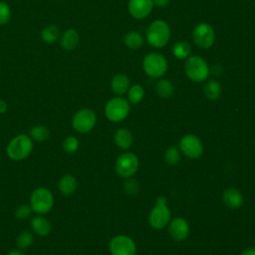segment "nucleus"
I'll list each match as a JSON object with an SVG mask.
<instances>
[{
	"instance_id": "36",
	"label": "nucleus",
	"mask_w": 255,
	"mask_h": 255,
	"mask_svg": "<svg viewBox=\"0 0 255 255\" xmlns=\"http://www.w3.org/2000/svg\"><path fill=\"white\" fill-rule=\"evenodd\" d=\"M7 111V104L5 101L0 100V114H4Z\"/></svg>"
},
{
	"instance_id": "6",
	"label": "nucleus",
	"mask_w": 255,
	"mask_h": 255,
	"mask_svg": "<svg viewBox=\"0 0 255 255\" xmlns=\"http://www.w3.org/2000/svg\"><path fill=\"white\" fill-rule=\"evenodd\" d=\"M54 204L52 192L45 187L36 188L30 196V206L38 214L48 213Z\"/></svg>"
},
{
	"instance_id": "5",
	"label": "nucleus",
	"mask_w": 255,
	"mask_h": 255,
	"mask_svg": "<svg viewBox=\"0 0 255 255\" xmlns=\"http://www.w3.org/2000/svg\"><path fill=\"white\" fill-rule=\"evenodd\" d=\"M129 102L122 97L111 99L105 107V115L107 119L113 123L124 121L129 114Z\"/></svg>"
},
{
	"instance_id": "22",
	"label": "nucleus",
	"mask_w": 255,
	"mask_h": 255,
	"mask_svg": "<svg viewBox=\"0 0 255 255\" xmlns=\"http://www.w3.org/2000/svg\"><path fill=\"white\" fill-rule=\"evenodd\" d=\"M124 42L129 49L136 50L143 45V38L139 33L135 31H129L125 35Z\"/></svg>"
},
{
	"instance_id": "30",
	"label": "nucleus",
	"mask_w": 255,
	"mask_h": 255,
	"mask_svg": "<svg viewBox=\"0 0 255 255\" xmlns=\"http://www.w3.org/2000/svg\"><path fill=\"white\" fill-rule=\"evenodd\" d=\"M33 242V236L29 231H23L17 237V245L19 248H27Z\"/></svg>"
},
{
	"instance_id": "21",
	"label": "nucleus",
	"mask_w": 255,
	"mask_h": 255,
	"mask_svg": "<svg viewBox=\"0 0 255 255\" xmlns=\"http://www.w3.org/2000/svg\"><path fill=\"white\" fill-rule=\"evenodd\" d=\"M203 92L207 99L211 101H216L221 96V86L216 80H209L204 85Z\"/></svg>"
},
{
	"instance_id": "28",
	"label": "nucleus",
	"mask_w": 255,
	"mask_h": 255,
	"mask_svg": "<svg viewBox=\"0 0 255 255\" xmlns=\"http://www.w3.org/2000/svg\"><path fill=\"white\" fill-rule=\"evenodd\" d=\"M49 135V129L44 126H36L30 129V136L36 141H45Z\"/></svg>"
},
{
	"instance_id": "23",
	"label": "nucleus",
	"mask_w": 255,
	"mask_h": 255,
	"mask_svg": "<svg viewBox=\"0 0 255 255\" xmlns=\"http://www.w3.org/2000/svg\"><path fill=\"white\" fill-rule=\"evenodd\" d=\"M157 95L161 99H168L173 95V86L167 79H161L156 83L155 87Z\"/></svg>"
},
{
	"instance_id": "13",
	"label": "nucleus",
	"mask_w": 255,
	"mask_h": 255,
	"mask_svg": "<svg viewBox=\"0 0 255 255\" xmlns=\"http://www.w3.org/2000/svg\"><path fill=\"white\" fill-rule=\"evenodd\" d=\"M169 236L177 242L183 241L189 234V224L183 217H174L167 224Z\"/></svg>"
},
{
	"instance_id": "33",
	"label": "nucleus",
	"mask_w": 255,
	"mask_h": 255,
	"mask_svg": "<svg viewBox=\"0 0 255 255\" xmlns=\"http://www.w3.org/2000/svg\"><path fill=\"white\" fill-rule=\"evenodd\" d=\"M32 211L31 206L28 205H21L15 210V216L19 219H26L27 217L30 216Z\"/></svg>"
},
{
	"instance_id": "8",
	"label": "nucleus",
	"mask_w": 255,
	"mask_h": 255,
	"mask_svg": "<svg viewBox=\"0 0 255 255\" xmlns=\"http://www.w3.org/2000/svg\"><path fill=\"white\" fill-rule=\"evenodd\" d=\"M139 160L133 152H124L119 155L115 163L116 172L123 178L131 177L138 169Z\"/></svg>"
},
{
	"instance_id": "37",
	"label": "nucleus",
	"mask_w": 255,
	"mask_h": 255,
	"mask_svg": "<svg viewBox=\"0 0 255 255\" xmlns=\"http://www.w3.org/2000/svg\"><path fill=\"white\" fill-rule=\"evenodd\" d=\"M7 255H23V254L21 252H19V251H11Z\"/></svg>"
},
{
	"instance_id": "16",
	"label": "nucleus",
	"mask_w": 255,
	"mask_h": 255,
	"mask_svg": "<svg viewBox=\"0 0 255 255\" xmlns=\"http://www.w3.org/2000/svg\"><path fill=\"white\" fill-rule=\"evenodd\" d=\"M114 140L116 145L121 149H128L131 146L133 137L129 129L126 128H121L115 132Z\"/></svg>"
},
{
	"instance_id": "11",
	"label": "nucleus",
	"mask_w": 255,
	"mask_h": 255,
	"mask_svg": "<svg viewBox=\"0 0 255 255\" xmlns=\"http://www.w3.org/2000/svg\"><path fill=\"white\" fill-rule=\"evenodd\" d=\"M97 122V117L94 111L90 109H82L78 111L72 120V126L80 133L91 131Z\"/></svg>"
},
{
	"instance_id": "31",
	"label": "nucleus",
	"mask_w": 255,
	"mask_h": 255,
	"mask_svg": "<svg viewBox=\"0 0 255 255\" xmlns=\"http://www.w3.org/2000/svg\"><path fill=\"white\" fill-rule=\"evenodd\" d=\"M124 188L128 194L136 195L139 191V184L135 179L128 177L124 183Z\"/></svg>"
},
{
	"instance_id": "24",
	"label": "nucleus",
	"mask_w": 255,
	"mask_h": 255,
	"mask_svg": "<svg viewBox=\"0 0 255 255\" xmlns=\"http://www.w3.org/2000/svg\"><path fill=\"white\" fill-rule=\"evenodd\" d=\"M144 96V90L139 85H133L128 88V99L129 104L135 105L138 104Z\"/></svg>"
},
{
	"instance_id": "20",
	"label": "nucleus",
	"mask_w": 255,
	"mask_h": 255,
	"mask_svg": "<svg viewBox=\"0 0 255 255\" xmlns=\"http://www.w3.org/2000/svg\"><path fill=\"white\" fill-rule=\"evenodd\" d=\"M76 188H77V180L73 175L67 174L61 177L59 181V189L62 194L70 195L76 190Z\"/></svg>"
},
{
	"instance_id": "35",
	"label": "nucleus",
	"mask_w": 255,
	"mask_h": 255,
	"mask_svg": "<svg viewBox=\"0 0 255 255\" xmlns=\"http://www.w3.org/2000/svg\"><path fill=\"white\" fill-rule=\"evenodd\" d=\"M240 255H255V246L252 247H248L246 249H244Z\"/></svg>"
},
{
	"instance_id": "10",
	"label": "nucleus",
	"mask_w": 255,
	"mask_h": 255,
	"mask_svg": "<svg viewBox=\"0 0 255 255\" xmlns=\"http://www.w3.org/2000/svg\"><path fill=\"white\" fill-rule=\"evenodd\" d=\"M109 250L112 255H135L136 245L129 236L119 234L110 240Z\"/></svg>"
},
{
	"instance_id": "3",
	"label": "nucleus",
	"mask_w": 255,
	"mask_h": 255,
	"mask_svg": "<svg viewBox=\"0 0 255 255\" xmlns=\"http://www.w3.org/2000/svg\"><path fill=\"white\" fill-rule=\"evenodd\" d=\"M33 149V142L27 134H18L14 136L7 145L6 152L8 157L13 160H21L27 157Z\"/></svg>"
},
{
	"instance_id": "19",
	"label": "nucleus",
	"mask_w": 255,
	"mask_h": 255,
	"mask_svg": "<svg viewBox=\"0 0 255 255\" xmlns=\"http://www.w3.org/2000/svg\"><path fill=\"white\" fill-rule=\"evenodd\" d=\"M31 226L34 232L40 236H46L51 231L50 222L45 217H42V216L34 217L31 220Z\"/></svg>"
},
{
	"instance_id": "27",
	"label": "nucleus",
	"mask_w": 255,
	"mask_h": 255,
	"mask_svg": "<svg viewBox=\"0 0 255 255\" xmlns=\"http://www.w3.org/2000/svg\"><path fill=\"white\" fill-rule=\"evenodd\" d=\"M190 45L187 42H177L172 49V53L177 59H186L190 54Z\"/></svg>"
},
{
	"instance_id": "29",
	"label": "nucleus",
	"mask_w": 255,
	"mask_h": 255,
	"mask_svg": "<svg viewBox=\"0 0 255 255\" xmlns=\"http://www.w3.org/2000/svg\"><path fill=\"white\" fill-rule=\"evenodd\" d=\"M78 147H79V140L74 135H70L66 137L63 141V148L69 153L75 152L78 149Z\"/></svg>"
},
{
	"instance_id": "4",
	"label": "nucleus",
	"mask_w": 255,
	"mask_h": 255,
	"mask_svg": "<svg viewBox=\"0 0 255 255\" xmlns=\"http://www.w3.org/2000/svg\"><path fill=\"white\" fill-rule=\"evenodd\" d=\"M184 71L186 76L193 82L201 83L209 76V67L205 60L199 56H190L187 58Z\"/></svg>"
},
{
	"instance_id": "32",
	"label": "nucleus",
	"mask_w": 255,
	"mask_h": 255,
	"mask_svg": "<svg viewBox=\"0 0 255 255\" xmlns=\"http://www.w3.org/2000/svg\"><path fill=\"white\" fill-rule=\"evenodd\" d=\"M11 18V10L8 4L0 1V25H5Z\"/></svg>"
},
{
	"instance_id": "2",
	"label": "nucleus",
	"mask_w": 255,
	"mask_h": 255,
	"mask_svg": "<svg viewBox=\"0 0 255 255\" xmlns=\"http://www.w3.org/2000/svg\"><path fill=\"white\" fill-rule=\"evenodd\" d=\"M170 38V29L168 24L163 20L153 21L146 31V40L154 48L165 46Z\"/></svg>"
},
{
	"instance_id": "9",
	"label": "nucleus",
	"mask_w": 255,
	"mask_h": 255,
	"mask_svg": "<svg viewBox=\"0 0 255 255\" xmlns=\"http://www.w3.org/2000/svg\"><path fill=\"white\" fill-rule=\"evenodd\" d=\"M179 150L186 157L191 159L199 158L204 150L201 139L195 134H185L179 140Z\"/></svg>"
},
{
	"instance_id": "34",
	"label": "nucleus",
	"mask_w": 255,
	"mask_h": 255,
	"mask_svg": "<svg viewBox=\"0 0 255 255\" xmlns=\"http://www.w3.org/2000/svg\"><path fill=\"white\" fill-rule=\"evenodd\" d=\"M170 0H152L153 2V5H155L156 7H159V8H162V7H165L168 5Z\"/></svg>"
},
{
	"instance_id": "25",
	"label": "nucleus",
	"mask_w": 255,
	"mask_h": 255,
	"mask_svg": "<svg viewBox=\"0 0 255 255\" xmlns=\"http://www.w3.org/2000/svg\"><path fill=\"white\" fill-rule=\"evenodd\" d=\"M59 35H60V30L55 25L47 26L46 28L43 29V31L41 33V37H42L43 41L46 43H49V44L54 43L58 39Z\"/></svg>"
},
{
	"instance_id": "18",
	"label": "nucleus",
	"mask_w": 255,
	"mask_h": 255,
	"mask_svg": "<svg viewBox=\"0 0 255 255\" xmlns=\"http://www.w3.org/2000/svg\"><path fill=\"white\" fill-rule=\"evenodd\" d=\"M80 40V36L75 29H68L61 37L60 43L65 50H74Z\"/></svg>"
},
{
	"instance_id": "17",
	"label": "nucleus",
	"mask_w": 255,
	"mask_h": 255,
	"mask_svg": "<svg viewBox=\"0 0 255 255\" xmlns=\"http://www.w3.org/2000/svg\"><path fill=\"white\" fill-rule=\"evenodd\" d=\"M111 88L114 94L118 96L124 95L129 88V79L124 74H118L112 79Z\"/></svg>"
},
{
	"instance_id": "14",
	"label": "nucleus",
	"mask_w": 255,
	"mask_h": 255,
	"mask_svg": "<svg viewBox=\"0 0 255 255\" xmlns=\"http://www.w3.org/2000/svg\"><path fill=\"white\" fill-rule=\"evenodd\" d=\"M153 6L152 0H129L128 8L134 19H144L150 14Z\"/></svg>"
},
{
	"instance_id": "12",
	"label": "nucleus",
	"mask_w": 255,
	"mask_h": 255,
	"mask_svg": "<svg viewBox=\"0 0 255 255\" xmlns=\"http://www.w3.org/2000/svg\"><path fill=\"white\" fill-rule=\"evenodd\" d=\"M192 39L197 47L208 49L213 45L215 40L214 30L207 23H199L193 29Z\"/></svg>"
},
{
	"instance_id": "7",
	"label": "nucleus",
	"mask_w": 255,
	"mask_h": 255,
	"mask_svg": "<svg viewBox=\"0 0 255 255\" xmlns=\"http://www.w3.org/2000/svg\"><path fill=\"white\" fill-rule=\"evenodd\" d=\"M142 68L147 76L151 78H160L166 73L167 62L162 55L158 53H149L143 58Z\"/></svg>"
},
{
	"instance_id": "1",
	"label": "nucleus",
	"mask_w": 255,
	"mask_h": 255,
	"mask_svg": "<svg viewBox=\"0 0 255 255\" xmlns=\"http://www.w3.org/2000/svg\"><path fill=\"white\" fill-rule=\"evenodd\" d=\"M171 213L166 204V198L163 195L157 196L156 203L148 214L149 225L156 230H160L169 223Z\"/></svg>"
},
{
	"instance_id": "26",
	"label": "nucleus",
	"mask_w": 255,
	"mask_h": 255,
	"mask_svg": "<svg viewBox=\"0 0 255 255\" xmlns=\"http://www.w3.org/2000/svg\"><path fill=\"white\" fill-rule=\"evenodd\" d=\"M164 160L168 165H176L180 160V150L178 147L168 146L164 152Z\"/></svg>"
},
{
	"instance_id": "15",
	"label": "nucleus",
	"mask_w": 255,
	"mask_h": 255,
	"mask_svg": "<svg viewBox=\"0 0 255 255\" xmlns=\"http://www.w3.org/2000/svg\"><path fill=\"white\" fill-rule=\"evenodd\" d=\"M222 200L223 203L231 209H237L241 207L244 202L243 194L235 187L226 188L222 193Z\"/></svg>"
}]
</instances>
